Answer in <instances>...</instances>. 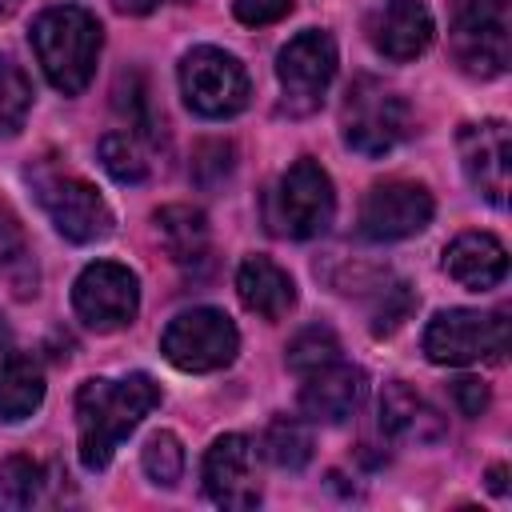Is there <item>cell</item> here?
<instances>
[{"label": "cell", "mask_w": 512, "mask_h": 512, "mask_svg": "<svg viewBox=\"0 0 512 512\" xmlns=\"http://www.w3.org/2000/svg\"><path fill=\"white\" fill-rule=\"evenodd\" d=\"M360 400H364V372L344 360L308 372L300 388V408L316 424H344L360 408Z\"/></svg>", "instance_id": "16"}, {"label": "cell", "mask_w": 512, "mask_h": 512, "mask_svg": "<svg viewBox=\"0 0 512 512\" xmlns=\"http://www.w3.org/2000/svg\"><path fill=\"white\" fill-rule=\"evenodd\" d=\"M228 172H232V144H224V140H204V144L196 148V160H192L196 184L216 188Z\"/></svg>", "instance_id": "29"}, {"label": "cell", "mask_w": 512, "mask_h": 512, "mask_svg": "<svg viewBox=\"0 0 512 512\" xmlns=\"http://www.w3.org/2000/svg\"><path fill=\"white\" fill-rule=\"evenodd\" d=\"M4 340H8V324L0 320V344H4Z\"/></svg>", "instance_id": "36"}, {"label": "cell", "mask_w": 512, "mask_h": 512, "mask_svg": "<svg viewBox=\"0 0 512 512\" xmlns=\"http://www.w3.org/2000/svg\"><path fill=\"white\" fill-rule=\"evenodd\" d=\"M452 56L468 76L492 80L512 60V16L508 0H460L452 20Z\"/></svg>", "instance_id": "5"}, {"label": "cell", "mask_w": 512, "mask_h": 512, "mask_svg": "<svg viewBox=\"0 0 512 512\" xmlns=\"http://www.w3.org/2000/svg\"><path fill=\"white\" fill-rule=\"evenodd\" d=\"M40 488H44V472L36 460L12 456L0 464V512H20V508L36 504Z\"/></svg>", "instance_id": "23"}, {"label": "cell", "mask_w": 512, "mask_h": 512, "mask_svg": "<svg viewBox=\"0 0 512 512\" xmlns=\"http://www.w3.org/2000/svg\"><path fill=\"white\" fill-rule=\"evenodd\" d=\"M380 428L404 444H432L444 436V416L408 384H388L380 392Z\"/></svg>", "instance_id": "18"}, {"label": "cell", "mask_w": 512, "mask_h": 512, "mask_svg": "<svg viewBox=\"0 0 512 512\" xmlns=\"http://www.w3.org/2000/svg\"><path fill=\"white\" fill-rule=\"evenodd\" d=\"M236 348H240V332H236V324L220 308L180 312L164 328V336H160L164 360L176 364L180 372H216V368H228L236 360Z\"/></svg>", "instance_id": "9"}, {"label": "cell", "mask_w": 512, "mask_h": 512, "mask_svg": "<svg viewBox=\"0 0 512 512\" xmlns=\"http://www.w3.org/2000/svg\"><path fill=\"white\" fill-rule=\"evenodd\" d=\"M72 308L76 316L96 332H116L136 320L140 308V280L116 260L88 264L72 284Z\"/></svg>", "instance_id": "11"}, {"label": "cell", "mask_w": 512, "mask_h": 512, "mask_svg": "<svg viewBox=\"0 0 512 512\" xmlns=\"http://www.w3.org/2000/svg\"><path fill=\"white\" fill-rule=\"evenodd\" d=\"M460 164L468 184L488 200V204H504L508 200V160H512V140H508V124L504 120H476L464 124L460 136Z\"/></svg>", "instance_id": "14"}, {"label": "cell", "mask_w": 512, "mask_h": 512, "mask_svg": "<svg viewBox=\"0 0 512 512\" xmlns=\"http://www.w3.org/2000/svg\"><path fill=\"white\" fill-rule=\"evenodd\" d=\"M100 40H104L100 20L80 4L44 8L32 24L36 60H40L44 76L52 80V88H60L64 96H76L88 88V80L96 72Z\"/></svg>", "instance_id": "2"}, {"label": "cell", "mask_w": 512, "mask_h": 512, "mask_svg": "<svg viewBox=\"0 0 512 512\" xmlns=\"http://www.w3.org/2000/svg\"><path fill=\"white\" fill-rule=\"evenodd\" d=\"M332 212H336V192H332V180L328 172L316 164V160H296L272 200H268V220L280 236H292V240H308V236H320L328 224H332Z\"/></svg>", "instance_id": "8"}, {"label": "cell", "mask_w": 512, "mask_h": 512, "mask_svg": "<svg viewBox=\"0 0 512 512\" xmlns=\"http://www.w3.org/2000/svg\"><path fill=\"white\" fill-rule=\"evenodd\" d=\"M436 36L432 12L420 0H388L368 16V40L388 60H416Z\"/></svg>", "instance_id": "15"}, {"label": "cell", "mask_w": 512, "mask_h": 512, "mask_svg": "<svg viewBox=\"0 0 512 512\" xmlns=\"http://www.w3.org/2000/svg\"><path fill=\"white\" fill-rule=\"evenodd\" d=\"M340 124H344V144L348 148H356L360 156H384L408 136L412 112H408L400 92L384 88L372 76H360L344 96Z\"/></svg>", "instance_id": "4"}, {"label": "cell", "mask_w": 512, "mask_h": 512, "mask_svg": "<svg viewBox=\"0 0 512 512\" xmlns=\"http://www.w3.org/2000/svg\"><path fill=\"white\" fill-rule=\"evenodd\" d=\"M276 76L284 88V108L292 116L316 112L336 76V40L320 28L292 36L276 56Z\"/></svg>", "instance_id": "10"}, {"label": "cell", "mask_w": 512, "mask_h": 512, "mask_svg": "<svg viewBox=\"0 0 512 512\" xmlns=\"http://www.w3.org/2000/svg\"><path fill=\"white\" fill-rule=\"evenodd\" d=\"M332 360H340V340H336L332 328H320V324L316 328H304L288 344V368L296 376H308V372H316V368H324Z\"/></svg>", "instance_id": "28"}, {"label": "cell", "mask_w": 512, "mask_h": 512, "mask_svg": "<svg viewBox=\"0 0 512 512\" xmlns=\"http://www.w3.org/2000/svg\"><path fill=\"white\" fill-rule=\"evenodd\" d=\"M424 352L432 364H456V368L500 360L508 352V320L504 312H472V308L436 312L424 328Z\"/></svg>", "instance_id": "7"}, {"label": "cell", "mask_w": 512, "mask_h": 512, "mask_svg": "<svg viewBox=\"0 0 512 512\" xmlns=\"http://www.w3.org/2000/svg\"><path fill=\"white\" fill-rule=\"evenodd\" d=\"M504 476H508V468H492V472H488V488H492V492H504V488H508Z\"/></svg>", "instance_id": "34"}, {"label": "cell", "mask_w": 512, "mask_h": 512, "mask_svg": "<svg viewBox=\"0 0 512 512\" xmlns=\"http://www.w3.org/2000/svg\"><path fill=\"white\" fill-rule=\"evenodd\" d=\"M452 404L464 412V416H480L484 408H488V384L484 380H476V376H460V380H452Z\"/></svg>", "instance_id": "31"}, {"label": "cell", "mask_w": 512, "mask_h": 512, "mask_svg": "<svg viewBox=\"0 0 512 512\" xmlns=\"http://www.w3.org/2000/svg\"><path fill=\"white\" fill-rule=\"evenodd\" d=\"M204 488L220 508H232V512L260 504V468L248 436L228 432L212 440L204 456Z\"/></svg>", "instance_id": "13"}, {"label": "cell", "mask_w": 512, "mask_h": 512, "mask_svg": "<svg viewBox=\"0 0 512 512\" xmlns=\"http://www.w3.org/2000/svg\"><path fill=\"white\" fill-rule=\"evenodd\" d=\"M236 292H240V304L248 312H256L260 320H280L296 304L292 276L280 264H272L268 256H248L236 268Z\"/></svg>", "instance_id": "19"}, {"label": "cell", "mask_w": 512, "mask_h": 512, "mask_svg": "<svg viewBox=\"0 0 512 512\" xmlns=\"http://www.w3.org/2000/svg\"><path fill=\"white\" fill-rule=\"evenodd\" d=\"M412 304H416V296H412V288H408L404 280L380 276V280L372 284V308H368V316H372V332H376V336L396 332V328L408 320Z\"/></svg>", "instance_id": "24"}, {"label": "cell", "mask_w": 512, "mask_h": 512, "mask_svg": "<svg viewBox=\"0 0 512 512\" xmlns=\"http://www.w3.org/2000/svg\"><path fill=\"white\" fill-rule=\"evenodd\" d=\"M156 236H160L164 252L184 268L208 260V220L200 208H188V204L160 208L156 212Z\"/></svg>", "instance_id": "20"}, {"label": "cell", "mask_w": 512, "mask_h": 512, "mask_svg": "<svg viewBox=\"0 0 512 512\" xmlns=\"http://www.w3.org/2000/svg\"><path fill=\"white\" fill-rule=\"evenodd\" d=\"M264 452H268V460L276 468L296 472V468H304L312 460V432L296 416H276L268 424V432H264Z\"/></svg>", "instance_id": "22"}, {"label": "cell", "mask_w": 512, "mask_h": 512, "mask_svg": "<svg viewBox=\"0 0 512 512\" xmlns=\"http://www.w3.org/2000/svg\"><path fill=\"white\" fill-rule=\"evenodd\" d=\"M20 8V0H0V16H12Z\"/></svg>", "instance_id": "35"}, {"label": "cell", "mask_w": 512, "mask_h": 512, "mask_svg": "<svg viewBox=\"0 0 512 512\" xmlns=\"http://www.w3.org/2000/svg\"><path fill=\"white\" fill-rule=\"evenodd\" d=\"M140 464H144V472H148L152 484L176 488L180 476H184V448H180V440H176L172 432H152V436L144 440Z\"/></svg>", "instance_id": "26"}, {"label": "cell", "mask_w": 512, "mask_h": 512, "mask_svg": "<svg viewBox=\"0 0 512 512\" xmlns=\"http://www.w3.org/2000/svg\"><path fill=\"white\" fill-rule=\"evenodd\" d=\"M444 272L468 292H488L508 276V252L492 232H460L444 252Z\"/></svg>", "instance_id": "17"}, {"label": "cell", "mask_w": 512, "mask_h": 512, "mask_svg": "<svg viewBox=\"0 0 512 512\" xmlns=\"http://www.w3.org/2000/svg\"><path fill=\"white\" fill-rule=\"evenodd\" d=\"M20 256H24V228L16 224L12 212L0 208V272H4L8 264H16Z\"/></svg>", "instance_id": "32"}, {"label": "cell", "mask_w": 512, "mask_h": 512, "mask_svg": "<svg viewBox=\"0 0 512 512\" xmlns=\"http://www.w3.org/2000/svg\"><path fill=\"white\" fill-rule=\"evenodd\" d=\"M100 164H104L108 176L120 180V184H140V180L148 176V160H144L136 136H128V132H108V136L100 140Z\"/></svg>", "instance_id": "27"}, {"label": "cell", "mask_w": 512, "mask_h": 512, "mask_svg": "<svg viewBox=\"0 0 512 512\" xmlns=\"http://www.w3.org/2000/svg\"><path fill=\"white\" fill-rule=\"evenodd\" d=\"M28 180L60 236H68L76 244H92L112 232V208L88 180H80L64 168H52V164L28 168Z\"/></svg>", "instance_id": "3"}, {"label": "cell", "mask_w": 512, "mask_h": 512, "mask_svg": "<svg viewBox=\"0 0 512 512\" xmlns=\"http://www.w3.org/2000/svg\"><path fill=\"white\" fill-rule=\"evenodd\" d=\"M28 108H32V84H28L24 68L12 64L8 56H0V140L24 124Z\"/></svg>", "instance_id": "25"}, {"label": "cell", "mask_w": 512, "mask_h": 512, "mask_svg": "<svg viewBox=\"0 0 512 512\" xmlns=\"http://www.w3.org/2000/svg\"><path fill=\"white\" fill-rule=\"evenodd\" d=\"M180 92L196 116L224 120L248 104V72L232 52L200 44L180 56Z\"/></svg>", "instance_id": "6"}, {"label": "cell", "mask_w": 512, "mask_h": 512, "mask_svg": "<svg viewBox=\"0 0 512 512\" xmlns=\"http://www.w3.org/2000/svg\"><path fill=\"white\" fill-rule=\"evenodd\" d=\"M160 404V388L152 376L136 372L124 380L92 376L76 392V432H80V464L88 472L108 468L120 440Z\"/></svg>", "instance_id": "1"}, {"label": "cell", "mask_w": 512, "mask_h": 512, "mask_svg": "<svg viewBox=\"0 0 512 512\" xmlns=\"http://www.w3.org/2000/svg\"><path fill=\"white\" fill-rule=\"evenodd\" d=\"M112 8L124 16H148L152 8H160V0H112Z\"/></svg>", "instance_id": "33"}, {"label": "cell", "mask_w": 512, "mask_h": 512, "mask_svg": "<svg viewBox=\"0 0 512 512\" xmlns=\"http://www.w3.org/2000/svg\"><path fill=\"white\" fill-rule=\"evenodd\" d=\"M44 400V372L28 352H12L0 360V420L16 424L32 416Z\"/></svg>", "instance_id": "21"}, {"label": "cell", "mask_w": 512, "mask_h": 512, "mask_svg": "<svg viewBox=\"0 0 512 512\" xmlns=\"http://www.w3.org/2000/svg\"><path fill=\"white\" fill-rule=\"evenodd\" d=\"M232 12H236L240 24L260 28V24L284 20V16L292 12V0H232Z\"/></svg>", "instance_id": "30"}, {"label": "cell", "mask_w": 512, "mask_h": 512, "mask_svg": "<svg viewBox=\"0 0 512 512\" xmlns=\"http://www.w3.org/2000/svg\"><path fill=\"white\" fill-rule=\"evenodd\" d=\"M432 192L416 180H384L372 184L364 204H360V236L388 244V240H404L416 236L420 228H428L432 220Z\"/></svg>", "instance_id": "12"}]
</instances>
